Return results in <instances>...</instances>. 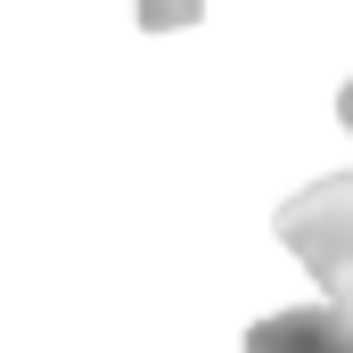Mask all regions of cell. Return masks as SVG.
Here are the masks:
<instances>
[{
  "instance_id": "cell-1",
  "label": "cell",
  "mask_w": 353,
  "mask_h": 353,
  "mask_svg": "<svg viewBox=\"0 0 353 353\" xmlns=\"http://www.w3.org/2000/svg\"><path fill=\"white\" fill-rule=\"evenodd\" d=\"M271 230L288 239L296 263L329 288V304L353 312V173H329V181H312V189H296L271 214Z\"/></svg>"
},
{
  "instance_id": "cell-2",
  "label": "cell",
  "mask_w": 353,
  "mask_h": 353,
  "mask_svg": "<svg viewBox=\"0 0 353 353\" xmlns=\"http://www.w3.org/2000/svg\"><path fill=\"white\" fill-rule=\"evenodd\" d=\"M247 353H353V312L345 304H296L247 329Z\"/></svg>"
},
{
  "instance_id": "cell-4",
  "label": "cell",
  "mask_w": 353,
  "mask_h": 353,
  "mask_svg": "<svg viewBox=\"0 0 353 353\" xmlns=\"http://www.w3.org/2000/svg\"><path fill=\"white\" fill-rule=\"evenodd\" d=\"M337 123L353 132V74H345V90H337Z\"/></svg>"
},
{
  "instance_id": "cell-3",
  "label": "cell",
  "mask_w": 353,
  "mask_h": 353,
  "mask_svg": "<svg viewBox=\"0 0 353 353\" xmlns=\"http://www.w3.org/2000/svg\"><path fill=\"white\" fill-rule=\"evenodd\" d=\"M148 25H197V0H140Z\"/></svg>"
}]
</instances>
